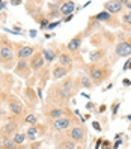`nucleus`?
Returning a JSON list of instances; mask_svg holds the SVG:
<instances>
[{"label": "nucleus", "mask_w": 131, "mask_h": 149, "mask_svg": "<svg viewBox=\"0 0 131 149\" xmlns=\"http://www.w3.org/2000/svg\"><path fill=\"white\" fill-rule=\"evenodd\" d=\"M65 115H66L65 109L59 107V106H53V107L45 109V118H48V119H51V120H57V119H60V118H63Z\"/></svg>", "instance_id": "10"}, {"label": "nucleus", "mask_w": 131, "mask_h": 149, "mask_svg": "<svg viewBox=\"0 0 131 149\" xmlns=\"http://www.w3.org/2000/svg\"><path fill=\"white\" fill-rule=\"evenodd\" d=\"M82 42H83V35L80 33V35L74 36L71 41L68 42L66 48H68L69 51H71V53H74V51H78V50H80V47H82Z\"/></svg>", "instance_id": "15"}, {"label": "nucleus", "mask_w": 131, "mask_h": 149, "mask_svg": "<svg viewBox=\"0 0 131 149\" xmlns=\"http://www.w3.org/2000/svg\"><path fill=\"white\" fill-rule=\"evenodd\" d=\"M124 9V2H119V0H110V2L104 3V11L109 14H119Z\"/></svg>", "instance_id": "11"}, {"label": "nucleus", "mask_w": 131, "mask_h": 149, "mask_svg": "<svg viewBox=\"0 0 131 149\" xmlns=\"http://www.w3.org/2000/svg\"><path fill=\"white\" fill-rule=\"evenodd\" d=\"M36 53L35 51V47L32 45H18V48H17L15 54H17V59L18 60H30V57Z\"/></svg>", "instance_id": "6"}, {"label": "nucleus", "mask_w": 131, "mask_h": 149, "mask_svg": "<svg viewBox=\"0 0 131 149\" xmlns=\"http://www.w3.org/2000/svg\"><path fill=\"white\" fill-rule=\"evenodd\" d=\"M11 5H23L21 0H11Z\"/></svg>", "instance_id": "39"}, {"label": "nucleus", "mask_w": 131, "mask_h": 149, "mask_svg": "<svg viewBox=\"0 0 131 149\" xmlns=\"http://www.w3.org/2000/svg\"><path fill=\"white\" fill-rule=\"evenodd\" d=\"M104 56H106V50H95L91 53L89 59H91L92 63H98L101 59H104Z\"/></svg>", "instance_id": "20"}, {"label": "nucleus", "mask_w": 131, "mask_h": 149, "mask_svg": "<svg viewBox=\"0 0 131 149\" xmlns=\"http://www.w3.org/2000/svg\"><path fill=\"white\" fill-rule=\"evenodd\" d=\"M72 17H74V15H69V17H66V18H65V21H69V20H72Z\"/></svg>", "instance_id": "42"}, {"label": "nucleus", "mask_w": 131, "mask_h": 149, "mask_svg": "<svg viewBox=\"0 0 131 149\" xmlns=\"http://www.w3.org/2000/svg\"><path fill=\"white\" fill-rule=\"evenodd\" d=\"M59 24H60V21H54V23H50V24H48V29H54L56 26H59Z\"/></svg>", "instance_id": "35"}, {"label": "nucleus", "mask_w": 131, "mask_h": 149, "mask_svg": "<svg viewBox=\"0 0 131 149\" xmlns=\"http://www.w3.org/2000/svg\"><path fill=\"white\" fill-rule=\"evenodd\" d=\"M29 65H30V69H32V71H35V72L41 71V69L44 68V65H45V60H44L41 51H36V53L30 57Z\"/></svg>", "instance_id": "8"}, {"label": "nucleus", "mask_w": 131, "mask_h": 149, "mask_svg": "<svg viewBox=\"0 0 131 149\" xmlns=\"http://www.w3.org/2000/svg\"><path fill=\"white\" fill-rule=\"evenodd\" d=\"M30 71H32V69H30V65L27 63V60H18V62H17V65H15L17 75H20L23 78H29Z\"/></svg>", "instance_id": "12"}, {"label": "nucleus", "mask_w": 131, "mask_h": 149, "mask_svg": "<svg viewBox=\"0 0 131 149\" xmlns=\"http://www.w3.org/2000/svg\"><path fill=\"white\" fill-rule=\"evenodd\" d=\"M122 84H124V86H131V80H128V78H124Z\"/></svg>", "instance_id": "37"}, {"label": "nucleus", "mask_w": 131, "mask_h": 149, "mask_svg": "<svg viewBox=\"0 0 131 149\" xmlns=\"http://www.w3.org/2000/svg\"><path fill=\"white\" fill-rule=\"evenodd\" d=\"M122 23H124L125 26H131V11L125 12L124 15H122Z\"/></svg>", "instance_id": "28"}, {"label": "nucleus", "mask_w": 131, "mask_h": 149, "mask_svg": "<svg viewBox=\"0 0 131 149\" xmlns=\"http://www.w3.org/2000/svg\"><path fill=\"white\" fill-rule=\"evenodd\" d=\"M71 125H72V120L69 116H63L57 120H53V128L57 133H63V131L71 130Z\"/></svg>", "instance_id": "7"}, {"label": "nucleus", "mask_w": 131, "mask_h": 149, "mask_svg": "<svg viewBox=\"0 0 131 149\" xmlns=\"http://www.w3.org/2000/svg\"><path fill=\"white\" fill-rule=\"evenodd\" d=\"M92 127H93L95 130H97V131H101V127H100V124H98V122H93V124H92Z\"/></svg>", "instance_id": "36"}, {"label": "nucleus", "mask_w": 131, "mask_h": 149, "mask_svg": "<svg viewBox=\"0 0 131 149\" xmlns=\"http://www.w3.org/2000/svg\"><path fill=\"white\" fill-rule=\"evenodd\" d=\"M17 130H18V124H17L15 120H9L2 127V134L8 136V137H12L17 133Z\"/></svg>", "instance_id": "14"}, {"label": "nucleus", "mask_w": 131, "mask_h": 149, "mask_svg": "<svg viewBox=\"0 0 131 149\" xmlns=\"http://www.w3.org/2000/svg\"><path fill=\"white\" fill-rule=\"evenodd\" d=\"M115 53L119 57H128L131 56V41H121L115 48Z\"/></svg>", "instance_id": "9"}, {"label": "nucleus", "mask_w": 131, "mask_h": 149, "mask_svg": "<svg viewBox=\"0 0 131 149\" xmlns=\"http://www.w3.org/2000/svg\"><path fill=\"white\" fill-rule=\"evenodd\" d=\"M8 109H9V113L11 115H14L15 118H18L21 116L23 113H24V106H23V102L17 98V96H9L8 98Z\"/></svg>", "instance_id": "4"}, {"label": "nucleus", "mask_w": 131, "mask_h": 149, "mask_svg": "<svg viewBox=\"0 0 131 149\" xmlns=\"http://www.w3.org/2000/svg\"><path fill=\"white\" fill-rule=\"evenodd\" d=\"M57 62H59L57 65L71 69V66H72V57H71L69 53H66V51H62V53H57Z\"/></svg>", "instance_id": "13"}, {"label": "nucleus", "mask_w": 131, "mask_h": 149, "mask_svg": "<svg viewBox=\"0 0 131 149\" xmlns=\"http://www.w3.org/2000/svg\"><path fill=\"white\" fill-rule=\"evenodd\" d=\"M87 72H89V78L92 80L93 86H100L104 80H107L110 77L111 69L107 68L106 65L91 63V65H87Z\"/></svg>", "instance_id": "1"}, {"label": "nucleus", "mask_w": 131, "mask_h": 149, "mask_svg": "<svg viewBox=\"0 0 131 149\" xmlns=\"http://www.w3.org/2000/svg\"><path fill=\"white\" fill-rule=\"evenodd\" d=\"M26 95H27V98H29L32 102L36 104V96H35V92H33L32 89H26Z\"/></svg>", "instance_id": "29"}, {"label": "nucleus", "mask_w": 131, "mask_h": 149, "mask_svg": "<svg viewBox=\"0 0 131 149\" xmlns=\"http://www.w3.org/2000/svg\"><path fill=\"white\" fill-rule=\"evenodd\" d=\"M69 74V69L65 68V66H60V65H56L53 68V78L54 80H60V78H63Z\"/></svg>", "instance_id": "17"}, {"label": "nucleus", "mask_w": 131, "mask_h": 149, "mask_svg": "<svg viewBox=\"0 0 131 149\" xmlns=\"http://www.w3.org/2000/svg\"><path fill=\"white\" fill-rule=\"evenodd\" d=\"M50 95L53 96L56 101H66V100L71 98V92H68L66 89H63L60 84H56V86L51 87Z\"/></svg>", "instance_id": "5"}, {"label": "nucleus", "mask_w": 131, "mask_h": 149, "mask_svg": "<svg viewBox=\"0 0 131 149\" xmlns=\"http://www.w3.org/2000/svg\"><path fill=\"white\" fill-rule=\"evenodd\" d=\"M38 96H39V100H42V89H41V87L38 89Z\"/></svg>", "instance_id": "40"}, {"label": "nucleus", "mask_w": 131, "mask_h": 149, "mask_svg": "<svg viewBox=\"0 0 131 149\" xmlns=\"http://www.w3.org/2000/svg\"><path fill=\"white\" fill-rule=\"evenodd\" d=\"M24 124H29V125H36L38 122V116L35 115V113H29V115H26V118L23 119Z\"/></svg>", "instance_id": "26"}, {"label": "nucleus", "mask_w": 131, "mask_h": 149, "mask_svg": "<svg viewBox=\"0 0 131 149\" xmlns=\"http://www.w3.org/2000/svg\"><path fill=\"white\" fill-rule=\"evenodd\" d=\"M15 59H17V54L12 48V44H9L8 41L0 44V65L5 69L15 68Z\"/></svg>", "instance_id": "2"}, {"label": "nucleus", "mask_w": 131, "mask_h": 149, "mask_svg": "<svg viewBox=\"0 0 131 149\" xmlns=\"http://www.w3.org/2000/svg\"><path fill=\"white\" fill-rule=\"evenodd\" d=\"M124 8H127L128 11H131V2H124Z\"/></svg>", "instance_id": "38"}, {"label": "nucleus", "mask_w": 131, "mask_h": 149, "mask_svg": "<svg viewBox=\"0 0 131 149\" xmlns=\"http://www.w3.org/2000/svg\"><path fill=\"white\" fill-rule=\"evenodd\" d=\"M127 119H128V120H131V115H130V116H127Z\"/></svg>", "instance_id": "44"}, {"label": "nucleus", "mask_w": 131, "mask_h": 149, "mask_svg": "<svg viewBox=\"0 0 131 149\" xmlns=\"http://www.w3.org/2000/svg\"><path fill=\"white\" fill-rule=\"evenodd\" d=\"M2 100H3V95H2V93H0V102H2Z\"/></svg>", "instance_id": "43"}, {"label": "nucleus", "mask_w": 131, "mask_h": 149, "mask_svg": "<svg viewBox=\"0 0 131 149\" xmlns=\"http://www.w3.org/2000/svg\"><path fill=\"white\" fill-rule=\"evenodd\" d=\"M74 9H75V3L74 2H65V3H62V6H60L59 11L65 17H69V15H72Z\"/></svg>", "instance_id": "18"}, {"label": "nucleus", "mask_w": 131, "mask_h": 149, "mask_svg": "<svg viewBox=\"0 0 131 149\" xmlns=\"http://www.w3.org/2000/svg\"><path fill=\"white\" fill-rule=\"evenodd\" d=\"M69 140H72L74 143H84L86 142V130L82 125H74L68 131Z\"/></svg>", "instance_id": "3"}, {"label": "nucleus", "mask_w": 131, "mask_h": 149, "mask_svg": "<svg viewBox=\"0 0 131 149\" xmlns=\"http://www.w3.org/2000/svg\"><path fill=\"white\" fill-rule=\"evenodd\" d=\"M121 145H122V140H121V139H118L116 142H115V145H113V149H118Z\"/></svg>", "instance_id": "33"}, {"label": "nucleus", "mask_w": 131, "mask_h": 149, "mask_svg": "<svg viewBox=\"0 0 131 149\" xmlns=\"http://www.w3.org/2000/svg\"><path fill=\"white\" fill-rule=\"evenodd\" d=\"M30 36H36V30H30Z\"/></svg>", "instance_id": "41"}, {"label": "nucleus", "mask_w": 131, "mask_h": 149, "mask_svg": "<svg viewBox=\"0 0 131 149\" xmlns=\"http://www.w3.org/2000/svg\"><path fill=\"white\" fill-rule=\"evenodd\" d=\"M0 145H2L3 149H17V146H18V145L14 142V139H12V137H8V136H3V139H2V142H0Z\"/></svg>", "instance_id": "19"}, {"label": "nucleus", "mask_w": 131, "mask_h": 149, "mask_svg": "<svg viewBox=\"0 0 131 149\" xmlns=\"http://www.w3.org/2000/svg\"><path fill=\"white\" fill-rule=\"evenodd\" d=\"M122 69H124V71H128V69H131V59H128V60H127Z\"/></svg>", "instance_id": "32"}, {"label": "nucleus", "mask_w": 131, "mask_h": 149, "mask_svg": "<svg viewBox=\"0 0 131 149\" xmlns=\"http://www.w3.org/2000/svg\"><path fill=\"white\" fill-rule=\"evenodd\" d=\"M60 86H62L63 89H66L68 92H71V93H72L74 87H75V81L72 80V78H68V80H65L63 83H60Z\"/></svg>", "instance_id": "25"}, {"label": "nucleus", "mask_w": 131, "mask_h": 149, "mask_svg": "<svg viewBox=\"0 0 131 149\" xmlns=\"http://www.w3.org/2000/svg\"><path fill=\"white\" fill-rule=\"evenodd\" d=\"M119 107H121V102H119V101H116L115 104H113V107H111V115H113V118H116Z\"/></svg>", "instance_id": "30"}, {"label": "nucleus", "mask_w": 131, "mask_h": 149, "mask_svg": "<svg viewBox=\"0 0 131 149\" xmlns=\"http://www.w3.org/2000/svg\"><path fill=\"white\" fill-rule=\"evenodd\" d=\"M78 83H80L82 87H84V89H91V87H93V83L89 77H86V75H80L78 77Z\"/></svg>", "instance_id": "23"}, {"label": "nucleus", "mask_w": 131, "mask_h": 149, "mask_svg": "<svg viewBox=\"0 0 131 149\" xmlns=\"http://www.w3.org/2000/svg\"><path fill=\"white\" fill-rule=\"evenodd\" d=\"M48 17H47V18H42L41 20V29H45V27H48Z\"/></svg>", "instance_id": "31"}, {"label": "nucleus", "mask_w": 131, "mask_h": 149, "mask_svg": "<svg viewBox=\"0 0 131 149\" xmlns=\"http://www.w3.org/2000/svg\"><path fill=\"white\" fill-rule=\"evenodd\" d=\"M60 149H77V145L72 142V140H63L62 143H60Z\"/></svg>", "instance_id": "27"}, {"label": "nucleus", "mask_w": 131, "mask_h": 149, "mask_svg": "<svg viewBox=\"0 0 131 149\" xmlns=\"http://www.w3.org/2000/svg\"><path fill=\"white\" fill-rule=\"evenodd\" d=\"M93 18L97 20V21H106V23H110V24H111V18H113V17H111V14L102 11V12H100V14L95 15Z\"/></svg>", "instance_id": "21"}, {"label": "nucleus", "mask_w": 131, "mask_h": 149, "mask_svg": "<svg viewBox=\"0 0 131 149\" xmlns=\"http://www.w3.org/2000/svg\"><path fill=\"white\" fill-rule=\"evenodd\" d=\"M38 134H39V130H38V127L36 125H32V127H29L27 128V131H26V136H27V140H35L38 137Z\"/></svg>", "instance_id": "22"}, {"label": "nucleus", "mask_w": 131, "mask_h": 149, "mask_svg": "<svg viewBox=\"0 0 131 149\" xmlns=\"http://www.w3.org/2000/svg\"><path fill=\"white\" fill-rule=\"evenodd\" d=\"M102 148H104V149H110V143H109V140H102Z\"/></svg>", "instance_id": "34"}, {"label": "nucleus", "mask_w": 131, "mask_h": 149, "mask_svg": "<svg viewBox=\"0 0 131 149\" xmlns=\"http://www.w3.org/2000/svg\"><path fill=\"white\" fill-rule=\"evenodd\" d=\"M12 139H14V142L20 146V145H23L26 140H27V136H26V133H15L12 136Z\"/></svg>", "instance_id": "24"}, {"label": "nucleus", "mask_w": 131, "mask_h": 149, "mask_svg": "<svg viewBox=\"0 0 131 149\" xmlns=\"http://www.w3.org/2000/svg\"><path fill=\"white\" fill-rule=\"evenodd\" d=\"M41 53H42V57H44V60H45L47 65L53 63L54 60L57 59V53H56L53 48H42Z\"/></svg>", "instance_id": "16"}]
</instances>
